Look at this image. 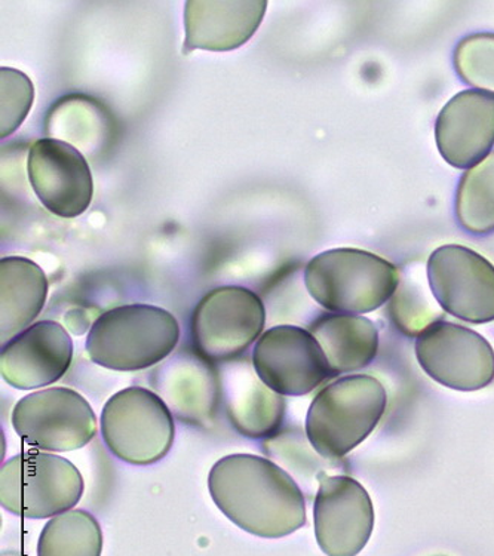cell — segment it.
<instances>
[{"mask_svg": "<svg viewBox=\"0 0 494 556\" xmlns=\"http://www.w3.org/2000/svg\"><path fill=\"white\" fill-rule=\"evenodd\" d=\"M214 505L229 521L262 539H282L306 523L301 485L270 458L230 454L208 475Z\"/></svg>", "mask_w": 494, "mask_h": 556, "instance_id": "obj_1", "label": "cell"}, {"mask_svg": "<svg viewBox=\"0 0 494 556\" xmlns=\"http://www.w3.org/2000/svg\"><path fill=\"white\" fill-rule=\"evenodd\" d=\"M180 336V324L165 308L125 304L96 319L85 349L89 359L100 367L121 372L141 371L169 358Z\"/></svg>", "mask_w": 494, "mask_h": 556, "instance_id": "obj_2", "label": "cell"}, {"mask_svg": "<svg viewBox=\"0 0 494 556\" xmlns=\"http://www.w3.org/2000/svg\"><path fill=\"white\" fill-rule=\"evenodd\" d=\"M388 395L375 377H340L312 401L306 437L322 458L338 460L366 441L387 412Z\"/></svg>", "mask_w": 494, "mask_h": 556, "instance_id": "obj_3", "label": "cell"}, {"mask_svg": "<svg viewBox=\"0 0 494 556\" xmlns=\"http://www.w3.org/2000/svg\"><path fill=\"white\" fill-rule=\"evenodd\" d=\"M401 281L398 267L358 249L315 255L305 269L311 298L331 314L363 315L392 299Z\"/></svg>", "mask_w": 494, "mask_h": 556, "instance_id": "obj_4", "label": "cell"}, {"mask_svg": "<svg viewBox=\"0 0 494 556\" xmlns=\"http://www.w3.org/2000/svg\"><path fill=\"white\" fill-rule=\"evenodd\" d=\"M100 426L109 452L132 466L161 462L176 438L172 409L157 393L141 386H129L109 397Z\"/></svg>", "mask_w": 494, "mask_h": 556, "instance_id": "obj_5", "label": "cell"}, {"mask_svg": "<svg viewBox=\"0 0 494 556\" xmlns=\"http://www.w3.org/2000/svg\"><path fill=\"white\" fill-rule=\"evenodd\" d=\"M84 490L79 469L59 454L22 453L0 468V505L17 517L54 518L78 505Z\"/></svg>", "mask_w": 494, "mask_h": 556, "instance_id": "obj_6", "label": "cell"}, {"mask_svg": "<svg viewBox=\"0 0 494 556\" xmlns=\"http://www.w3.org/2000/svg\"><path fill=\"white\" fill-rule=\"evenodd\" d=\"M266 308L249 288H214L201 299L192 315V340L202 358L213 364L238 359L261 339Z\"/></svg>", "mask_w": 494, "mask_h": 556, "instance_id": "obj_7", "label": "cell"}, {"mask_svg": "<svg viewBox=\"0 0 494 556\" xmlns=\"http://www.w3.org/2000/svg\"><path fill=\"white\" fill-rule=\"evenodd\" d=\"M11 421L17 435L39 452H75L99 432V419L88 401L78 391L60 386L22 397L12 409Z\"/></svg>", "mask_w": 494, "mask_h": 556, "instance_id": "obj_8", "label": "cell"}, {"mask_svg": "<svg viewBox=\"0 0 494 556\" xmlns=\"http://www.w3.org/2000/svg\"><path fill=\"white\" fill-rule=\"evenodd\" d=\"M416 356L432 380L453 391H481L494 380L492 344L459 324L433 323L417 336Z\"/></svg>", "mask_w": 494, "mask_h": 556, "instance_id": "obj_9", "label": "cell"}, {"mask_svg": "<svg viewBox=\"0 0 494 556\" xmlns=\"http://www.w3.org/2000/svg\"><path fill=\"white\" fill-rule=\"evenodd\" d=\"M429 287L447 314L471 324L494 320V266L464 245H443L428 260Z\"/></svg>", "mask_w": 494, "mask_h": 556, "instance_id": "obj_10", "label": "cell"}, {"mask_svg": "<svg viewBox=\"0 0 494 556\" xmlns=\"http://www.w3.org/2000/svg\"><path fill=\"white\" fill-rule=\"evenodd\" d=\"M251 363L258 377L282 396L314 392L331 377L326 355L309 330L278 326L263 332Z\"/></svg>", "mask_w": 494, "mask_h": 556, "instance_id": "obj_11", "label": "cell"}, {"mask_svg": "<svg viewBox=\"0 0 494 556\" xmlns=\"http://www.w3.org/2000/svg\"><path fill=\"white\" fill-rule=\"evenodd\" d=\"M314 503L315 535L327 556H356L375 529L370 494L346 475H319Z\"/></svg>", "mask_w": 494, "mask_h": 556, "instance_id": "obj_12", "label": "cell"}, {"mask_svg": "<svg viewBox=\"0 0 494 556\" xmlns=\"http://www.w3.org/2000/svg\"><path fill=\"white\" fill-rule=\"evenodd\" d=\"M27 174L36 197L59 217H79L91 205L94 181L87 157L64 141H35L28 150Z\"/></svg>", "mask_w": 494, "mask_h": 556, "instance_id": "obj_13", "label": "cell"}, {"mask_svg": "<svg viewBox=\"0 0 494 556\" xmlns=\"http://www.w3.org/2000/svg\"><path fill=\"white\" fill-rule=\"evenodd\" d=\"M151 386L181 424L208 428L216 419L221 404L220 376L200 353L169 356L153 369Z\"/></svg>", "mask_w": 494, "mask_h": 556, "instance_id": "obj_14", "label": "cell"}, {"mask_svg": "<svg viewBox=\"0 0 494 556\" xmlns=\"http://www.w3.org/2000/svg\"><path fill=\"white\" fill-rule=\"evenodd\" d=\"M73 340L54 320H40L15 336L0 352V376L20 391L47 388L66 376Z\"/></svg>", "mask_w": 494, "mask_h": 556, "instance_id": "obj_15", "label": "cell"}, {"mask_svg": "<svg viewBox=\"0 0 494 556\" xmlns=\"http://www.w3.org/2000/svg\"><path fill=\"white\" fill-rule=\"evenodd\" d=\"M221 405L230 426L250 440H267L281 430L286 400L258 377L253 363L228 361L218 367Z\"/></svg>", "mask_w": 494, "mask_h": 556, "instance_id": "obj_16", "label": "cell"}, {"mask_svg": "<svg viewBox=\"0 0 494 556\" xmlns=\"http://www.w3.org/2000/svg\"><path fill=\"white\" fill-rule=\"evenodd\" d=\"M441 156L455 168H472L494 146V97L468 89L453 97L436 117Z\"/></svg>", "mask_w": 494, "mask_h": 556, "instance_id": "obj_17", "label": "cell"}, {"mask_svg": "<svg viewBox=\"0 0 494 556\" xmlns=\"http://www.w3.org/2000/svg\"><path fill=\"white\" fill-rule=\"evenodd\" d=\"M266 0H189L185 8L183 54L238 50L258 30Z\"/></svg>", "mask_w": 494, "mask_h": 556, "instance_id": "obj_18", "label": "cell"}, {"mask_svg": "<svg viewBox=\"0 0 494 556\" xmlns=\"http://www.w3.org/2000/svg\"><path fill=\"white\" fill-rule=\"evenodd\" d=\"M48 283L42 267L26 257L0 260V340L10 342L34 326L47 303Z\"/></svg>", "mask_w": 494, "mask_h": 556, "instance_id": "obj_19", "label": "cell"}, {"mask_svg": "<svg viewBox=\"0 0 494 556\" xmlns=\"http://www.w3.org/2000/svg\"><path fill=\"white\" fill-rule=\"evenodd\" d=\"M326 355L331 377L368 367L378 356L379 331L359 315L326 314L309 327Z\"/></svg>", "mask_w": 494, "mask_h": 556, "instance_id": "obj_20", "label": "cell"}, {"mask_svg": "<svg viewBox=\"0 0 494 556\" xmlns=\"http://www.w3.org/2000/svg\"><path fill=\"white\" fill-rule=\"evenodd\" d=\"M48 138L64 141L87 156H99L115 138V119L106 105L84 94L63 97L45 122Z\"/></svg>", "mask_w": 494, "mask_h": 556, "instance_id": "obj_21", "label": "cell"}, {"mask_svg": "<svg viewBox=\"0 0 494 556\" xmlns=\"http://www.w3.org/2000/svg\"><path fill=\"white\" fill-rule=\"evenodd\" d=\"M103 531L94 515L72 509L45 523L38 556H101Z\"/></svg>", "mask_w": 494, "mask_h": 556, "instance_id": "obj_22", "label": "cell"}, {"mask_svg": "<svg viewBox=\"0 0 494 556\" xmlns=\"http://www.w3.org/2000/svg\"><path fill=\"white\" fill-rule=\"evenodd\" d=\"M456 217L469 233L494 231V150L461 176L456 193Z\"/></svg>", "mask_w": 494, "mask_h": 556, "instance_id": "obj_23", "label": "cell"}, {"mask_svg": "<svg viewBox=\"0 0 494 556\" xmlns=\"http://www.w3.org/2000/svg\"><path fill=\"white\" fill-rule=\"evenodd\" d=\"M433 299L435 298L432 291H428L423 275L408 274L406 278L401 276L400 286L389 304L395 326L407 336H419L433 323H439L443 312Z\"/></svg>", "mask_w": 494, "mask_h": 556, "instance_id": "obj_24", "label": "cell"}, {"mask_svg": "<svg viewBox=\"0 0 494 556\" xmlns=\"http://www.w3.org/2000/svg\"><path fill=\"white\" fill-rule=\"evenodd\" d=\"M453 61L465 84L494 97V34H476L461 39Z\"/></svg>", "mask_w": 494, "mask_h": 556, "instance_id": "obj_25", "label": "cell"}, {"mask_svg": "<svg viewBox=\"0 0 494 556\" xmlns=\"http://www.w3.org/2000/svg\"><path fill=\"white\" fill-rule=\"evenodd\" d=\"M0 136H12L30 112L35 87L30 77L17 68H0Z\"/></svg>", "mask_w": 494, "mask_h": 556, "instance_id": "obj_26", "label": "cell"}]
</instances>
